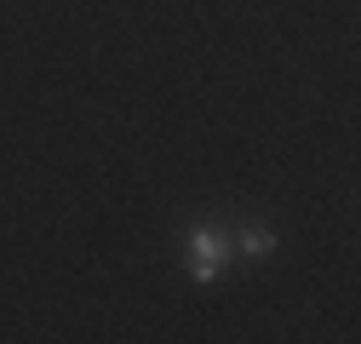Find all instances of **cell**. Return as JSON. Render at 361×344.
Masks as SVG:
<instances>
[{"label":"cell","mask_w":361,"mask_h":344,"mask_svg":"<svg viewBox=\"0 0 361 344\" xmlns=\"http://www.w3.org/2000/svg\"><path fill=\"white\" fill-rule=\"evenodd\" d=\"M230 258H235L230 224H195V230L184 235V264H190V276H195L201 287H212L224 270H230Z\"/></svg>","instance_id":"6da1fadb"},{"label":"cell","mask_w":361,"mask_h":344,"mask_svg":"<svg viewBox=\"0 0 361 344\" xmlns=\"http://www.w3.org/2000/svg\"><path fill=\"white\" fill-rule=\"evenodd\" d=\"M230 235H235V252H241V258H269V252L281 247V235L269 230V224H241V230H230Z\"/></svg>","instance_id":"7a4b0ae2"}]
</instances>
